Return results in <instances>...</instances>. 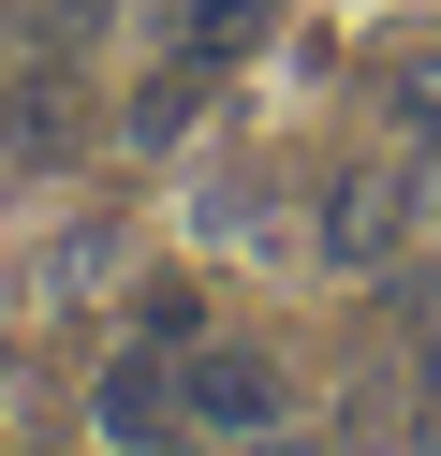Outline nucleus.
Segmentation results:
<instances>
[{
  "label": "nucleus",
  "instance_id": "nucleus-6",
  "mask_svg": "<svg viewBox=\"0 0 441 456\" xmlns=\"http://www.w3.org/2000/svg\"><path fill=\"white\" fill-rule=\"evenodd\" d=\"M88 30H103V0H15V30H0V60H74Z\"/></svg>",
  "mask_w": 441,
  "mask_h": 456
},
{
  "label": "nucleus",
  "instance_id": "nucleus-7",
  "mask_svg": "<svg viewBox=\"0 0 441 456\" xmlns=\"http://www.w3.org/2000/svg\"><path fill=\"white\" fill-rule=\"evenodd\" d=\"M192 324H206V309H192V280H147V338H162V354H192Z\"/></svg>",
  "mask_w": 441,
  "mask_h": 456
},
{
  "label": "nucleus",
  "instance_id": "nucleus-4",
  "mask_svg": "<svg viewBox=\"0 0 441 456\" xmlns=\"http://www.w3.org/2000/svg\"><path fill=\"white\" fill-rule=\"evenodd\" d=\"M323 250H339V265H382V250H397V177H339L323 191Z\"/></svg>",
  "mask_w": 441,
  "mask_h": 456
},
{
  "label": "nucleus",
  "instance_id": "nucleus-5",
  "mask_svg": "<svg viewBox=\"0 0 441 456\" xmlns=\"http://www.w3.org/2000/svg\"><path fill=\"white\" fill-rule=\"evenodd\" d=\"M265 15H280V0H176V60H192V74H221L235 45L265 30Z\"/></svg>",
  "mask_w": 441,
  "mask_h": 456
},
{
  "label": "nucleus",
  "instance_id": "nucleus-1",
  "mask_svg": "<svg viewBox=\"0 0 441 456\" xmlns=\"http://www.w3.org/2000/svg\"><path fill=\"white\" fill-rule=\"evenodd\" d=\"M176 412H192L206 442H250V427H280V368L235 354V338H192V354H176Z\"/></svg>",
  "mask_w": 441,
  "mask_h": 456
},
{
  "label": "nucleus",
  "instance_id": "nucleus-8",
  "mask_svg": "<svg viewBox=\"0 0 441 456\" xmlns=\"http://www.w3.org/2000/svg\"><path fill=\"white\" fill-rule=\"evenodd\" d=\"M427 456H441V338H427Z\"/></svg>",
  "mask_w": 441,
  "mask_h": 456
},
{
  "label": "nucleus",
  "instance_id": "nucleus-2",
  "mask_svg": "<svg viewBox=\"0 0 441 456\" xmlns=\"http://www.w3.org/2000/svg\"><path fill=\"white\" fill-rule=\"evenodd\" d=\"M0 148H15V162L88 148V74L74 60H0Z\"/></svg>",
  "mask_w": 441,
  "mask_h": 456
},
{
  "label": "nucleus",
  "instance_id": "nucleus-3",
  "mask_svg": "<svg viewBox=\"0 0 441 456\" xmlns=\"http://www.w3.org/2000/svg\"><path fill=\"white\" fill-rule=\"evenodd\" d=\"M88 412H103V442H118V456H176V442H192V412H176V368H162V338H147V354H118L103 383H88Z\"/></svg>",
  "mask_w": 441,
  "mask_h": 456
}]
</instances>
